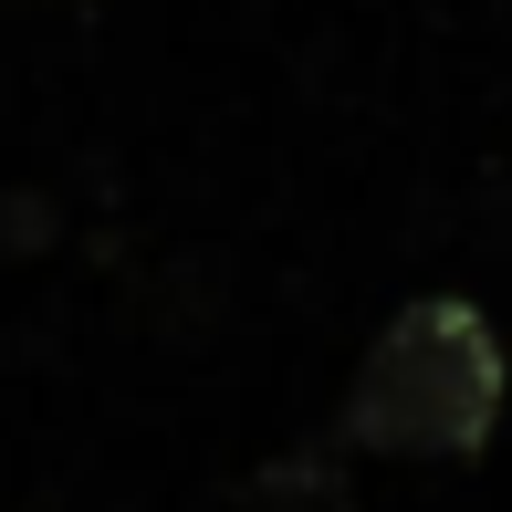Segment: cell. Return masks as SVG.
Masks as SVG:
<instances>
[{
    "mask_svg": "<svg viewBox=\"0 0 512 512\" xmlns=\"http://www.w3.org/2000/svg\"><path fill=\"white\" fill-rule=\"evenodd\" d=\"M241 512H356V492H345V471L324 450H304V460H272L241 492Z\"/></svg>",
    "mask_w": 512,
    "mask_h": 512,
    "instance_id": "cell-2",
    "label": "cell"
},
{
    "mask_svg": "<svg viewBox=\"0 0 512 512\" xmlns=\"http://www.w3.org/2000/svg\"><path fill=\"white\" fill-rule=\"evenodd\" d=\"M492 418H502V335L460 293H418L366 345L356 387L335 408V439L366 460H471Z\"/></svg>",
    "mask_w": 512,
    "mask_h": 512,
    "instance_id": "cell-1",
    "label": "cell"
}]
</instances>
